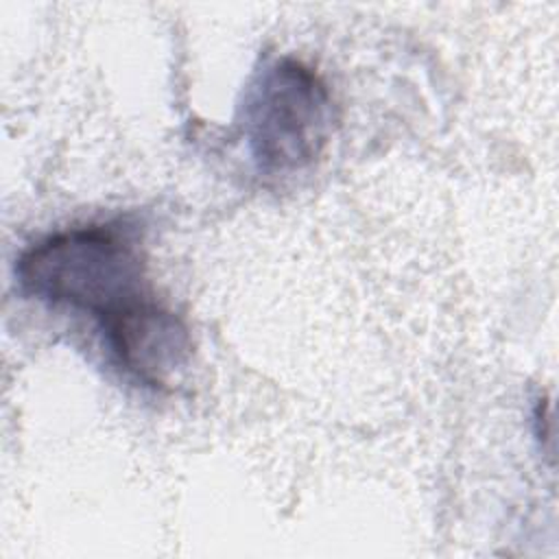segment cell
<instances>
[{"mask_svg": "<svg viewBox=\"0 0 559 559\" xmlns=\"http://www.w3.org/2000/svg\"><path fill=\"white\" fill-rule=\"evenodd\" d=\"M15 277L26 295L90 312L98 321L151 295L144 255L124 225L50 234L20 255Z\"/></svg>", "mask_w": 559, "mask_h": 559, "instance_id": "1", "label": "cell"}, {"mask_svg": "<svg viewBox=\"0 0 559 559\" xmlns=\"http://www.w3.org/2000/svg\"><path fill=\"white\" fill-rule=\"evenodd\" d=\"M330 131L332 98L312 68L284 57L255 72L242 103V133L258 170H304L323 153Z\"/></svg>", "mask_w": 559, "mask_h": 559, "instance_id": "2", "label": "cell"}, {"mask_svg": "<svg viewBox=\"0 0 559 559\" xmlns=\"http://www.w3.org/2000/svg\"><path fill=\"white\" fill-rule=\"evenodd\" d=\"M100 328L120 367L153 389L173 384L190 362L188 325L151 295L103 319Z\"/></svg>", "mask_w": 559, "mask_h": 559, "instance_id": "3", "label": "cell"}]
</instances>
